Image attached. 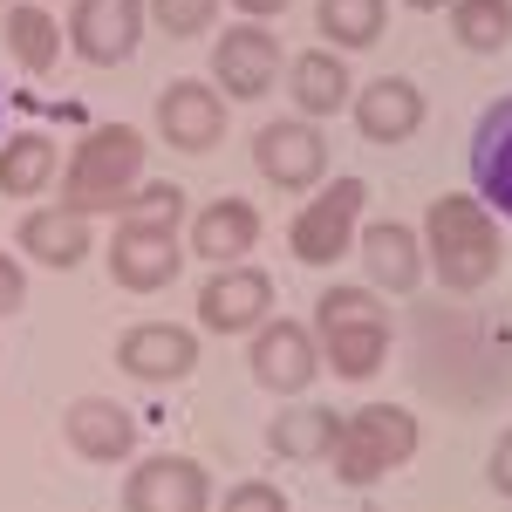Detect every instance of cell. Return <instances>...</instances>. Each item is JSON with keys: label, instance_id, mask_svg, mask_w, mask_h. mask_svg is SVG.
I'll return each mask as SVG.
<instances>
[{"label": "cell", "instance_id": "obj_28", "mask_svg": "<svg viewBox=\"0 0 512 512\" xmlns=\"http://www.w3.org/2000/svg\"><path fill=\"white\" fill-rule=\"evenodd\" d=\"M219 7H226V0H151V21H158L164 35L192 41V35H212Z\"/></svg>", "mask_w": 512, "mask_h": 512}, {"label": "cell", "instance_id": "obj_32", "mask_svg": "<svg viewBox=\"0 0 512 512\" xmlns=\"http://www.w3.org/2000/svg\"><path fill=\"white\" fill-rule=\"evenodd\" d=\"M239 7V21H274V14H287L294 0H233Z\"/></svg>", "mask_w": 512, "mask_h": 512}, {"label": "cell", "instance_id": "obj_17", "mask_svg": "<svg viewBox=\"0 0 512 512\" xmlns=\"http://www.w3.org/2000/svg\"><path fill=\"white\" fill-rule=\"evenodd\" d=\"M62 437H69V451L89 458V465H130V451H137V417L123 410L117 396H76V403L62 410Z\"/></svg>", "mask_w": 512, "mask_h": 512}, {"label": "cell", "instance_id": "obj_35", "mask_svg": "<svg viewBox=\"0 0 512 512\" xmlns=\"http://www.w3.org/2000/svg\"><path fill=\"white\" fill-rule=\"evenodd\" d=\"M0 110H7V103H0Z\"/></svg>", "mask_w": 512, "mask_h": 512}, {"label": "cell", "instance_id": "obj_26", "mask_svg": "<svg viewBox=\"0 0 512 512\" xmlns=\"http://www.w3.org/2000/svg\"><path fill=\"white\" fill-rule=\"evenodd\" d=\"M451 41L465 55H506L512 48V0H451Z\"/></svg>", "mask_w": 512, "mask_h": 512}, {"label": "cell", "instance_id": "obj_14", "mask_svg": "<svg viewBox=\"0 0 512 512\" xmlns=\"http://www.w3.org/2000/svg\"><path fill=\"white\" fill-rule=\"evenodd\" d=\"M117 369L130 383H151V390H171L198 369V328L185 321H137L117 342Z\"/></svg>", "mask_w": 512, "mask_h": 512}, {"label": "cell", "instance_id": "obj_1", "mask_svg": "<svg viewBox=\"0 0 512 512\" xmlns=\"http://www.w3.org/2000/svg\"><path fill=\"white\" fill-rule=\"evenodd\" d=\"M424 253H431V280L451 301H472L485 294L499 267H506V233H499V212L478 192H444L424 212Z\"/></svg>", "mask_w": 512, "mask_h": 512}, {"label": "cell", "instance_id": "obj_9", "mask_svg": "<svg viewBox=\"0 0 512 512\" xmlns=\"http://www.w3.org/2000/svg\"><path fill=\"white\" fill-rule=\"evenodd\" d=\"M212 472L185 451H151L123 478V512H212Z\"/></svg>", "mask_w": 512, "mask_h": 512}, {"label": "cell", "instance_id": "obj_22", "mask_svg": "<svg viewBox=\"0 0 512 512\" xmlns=\"http://www.w3.org/2000/svg\"><path fill=\"white\" fill-rule=\"evenodd\" d=\"M287 96H294V110L301 117H335V110H349L355 89H349V62L321 41V48H301L294 62H287Z\"/></svg>", "mask_w": 512, "mask_h": 512}, {"label": "cell", "instance_id": "obj_30", "mask_svg": "<svg viewBox=\"0 0 512 512\" xmlns=\"http://www.w3.org/2000/svg\"><path fill=\"white\" fill-rule=\"evenodd\" d=\"M28 308V274H21V253H0V321Z\"/></svg>", "mask_w": 512, "mask_h": 512}, {"label": "cell", "instance_id": "obj_13", "mask_svg": "<svg viewBox=\"0 0 512 512\" xmlns=\"http://www.w3.org/2000/svg\"><path fill=\"white\" fill-rule=\"evenodd\" d=\"M158 137L171 151H185V158H205V151H219L226 144V96H219V82H164L158 89Z\"/></svg>", "mask_w": 512, "mask_h": 512}, {"label": "cell", "instance_id": "obj_25", "mask_svg": "<svg viewBox=\"0 0 512 512\" xmlns=\"http://www.w3.org/2000/svg\"><path fill=\"white\" fill-rule=\"evenodd\" d=\"M315 28L335 55H362L390 28V0H315Z\"/></svg>", "mask_w": 512, "mask_h": 512}, {"label": "cell", "instance_id": "obj_24", "mask_svg": "<svg viewBox=\"0 0 512 512\" xmlns=\"http://www.w3.org/2000/svg\"><path fill=\"white\" fill-rule=\"evenodd\" d=\"M62 185V144L48 130H21L0 144V198H41Z\"/></svg>", "mask_w": 512, "mask_h": 512}, {"label": "cell", "instance_id": "obj_23", "mask_svg": "<svg viewBox=\"0 0 512 512\" xmlns=\"http://www.w3.org/2000/svg\"><path fill=\"white\" fill-rule=\"evenodd\" d=\"M0 41H7V55H14L28 76H48V69L62 62V48H69V28H62L41 0H14V7L0 14Z\"/></svg>", "mask_w": 512, "mask_h": 512}, {"label": "cell", "instance_id": "obj_18", "mask_svg": "<svg viewBox=\"0 0 512 512\" xmlns=\"http://www.w3.org/2000/svg\"><path fill=\"white\" fill-rule=\"evenodd\" d=\"M260 212H253V198H212V205H198L192 226H185V246H192L205 267H233V260H253V246H260Z\"/></svg>", "mask_w": 512, "mask_h": 512}, {"label": "cell", "instance_id": "obj_4", "mask_svg": "<svg viewBox=\"0 0 512 512\" xmlns=\"http://www.w3.org/2000/svg\"><path fill=\"white\" fill-rule=\"evenodd\" d=\"M417 444H424V431H417V417L403 403H362L349 417V431H342L335 478L349 492H369V485H383L390 472H403L417 458Z\"/></svg>", "mask_w": 512, "mask_h": 512}, {"label": "cell", "instance_id": "obj_7", "mask_svg": "<svg viewBox=\"0 0 512 512\" xmlns=\"http://www.w3.org/2000/svg\"><path fill=\"white\" fill-rule=\"evenodd\" d=\"M212 82L226 103H260L287 82V48L267 21H233L226 35L212 41Z\"/></svg>", "mask_w": 512, "mask_h": 512}, {"label": "cell", "instance_id": "obj_16", "mask_svg": "<svg viewBox=\"0 0 512 512\" xmlns=\"http://www.w3.org/2000/svg\"><path fill=\"white\" fill-rule=\"evenodd\" d=\"M342 431H349L342 410H328V403H315V396H287V403L274 410V424H267V451L287 458V465H335Z\"/></svg>", "mask_w": 512, "mask_h": 512}, {"label": "cell", "instance_id": "obj_10", "mask_svg": "<svg viewBox=\"0 0 512 512\" xmlns=\"http://www.w3.org/2000/svg\"><path fill=\"white\" fill-rule=\"evenodd\" d=\"M144 21H151V0H76L69 7V48L89 69H123L144 41Z\"/></svg>", "mask_w": 512, "mask_h": 512}, {"label": "cell", "instance_id": "obj_34", "mask_svg": "<svg viewBox=\"0 0 512 512\" xmlns=\"http://www.w3.org/2000/svg\"><path fill=\"white\" fill-rule=\"evenodd\" d=\"M0 7H7V0H0Z\"/></svg>", "mask_w": 512, "mask_h": 512}, {"label": "cell", "instance_id": "obj_21", "mask_svg": "<svg viewBox=\"0 0 512 512\" xmlns=\"http://www.w3.org/2000/svg\"><path fill=\"white\" fill-rule=\"evenodd\" d=\"M472 192L499 219H512V96L485 103V117L472 130Z\"/></svg>", "mask_w": 512, "mask_h": 512}, {"label": "cell", "instance_id": "obj_6", "mask_svg": "<svg viewBox=\"0 0 512 512\" xmlns=\"http://www.w3.org/2000/svg\"><path fill=\"white\" fill-rule=\"evenodd\" d=\"M246 369H253V383L267 396H308L315 390V376L328 369L321 362V342H315V321H294V315H267L253 328V349H246Z\"/></svg>", "mask_w": 512, "mask_h": 512}, {"label": "cell", "instance_id": "obj_20", "mask_svg": "<svg viewBox=\"0 0 512 512\" xmlns=\"http://www.w3.org/2000/svg\"><path fill=\"white\" fill-rule=\"evenodd\" d=\"M14 239H21V260H35V267H48V274L82 267L89 246H96L89 212H76V205H35V212L14 226Z\"/></svg>", "mask_w": 512, "mask_h": 512}, {"label": "cell", "instance_id": "obj_29", "mask_svg": "<svg viewBox=\"0 0 512 512\" xmlns=\"http://www.w3.org/2000/svg\"><path fill=\"white\" fill-rule=\"evenodd\" d=\"M219 512H294V506H287V492L267 485V478H239L233 492H219Z\"/></svg>", "mask_w": 512, "mask_h": 512}, {"label": "cell", "instance_id": "obj_15", "mask_svg": "<svg viewBox=\"0 0 512 512\" xmlns=\"http://www.w3.org/2000/svg\"><path fill=\"white\" fill-rule=\"evenodd\" d=\"M185 267V246L171 226H130L117 219V239H110V280L123 294H164Z\"/></svg>", "mask_w": 512, "mask_h": 512}, {"label": "cell", "instance_id": "obj_27", "mask_svg": "<svg viewBox=\"0 0 512 512\" xmlns=\"http://www.w3.org/2000/svg\"><path fill=\"white\" fill-rule=\"evenodd\" d=\"M117 219H130V226H171V233H178V219H192V212H185V192H178L171 178H144Z\"/></svg>", "mask_w": 512, "mask_h": 512}, {"label": "cell", "instance_id": "obj_3", "mask_svg": "<svg viewBox=\"0 0 512 512\" xmlns=\"http://www.w3.org/2000/svg\"><path fill=\"white\" fill-rule=\"evenodd\" d=\"M315 342H321V362H328L342 383L383 376V362H390V349H396L390 294H376L369 280H362V287H328L315 301Z\"/></svg>", "mask_w": 512, "mask_h": 512}, {"label": "cell", "instance_id": "obj_12", "mask_svg": "<svg viewBox=\"0 0 512 512\" xmlns=\"http://www.w3.org/2000/svg\"><path fill=\"white\" fill-rule=\"evenodd\" d=\"M355 260H362V280L376 294H417L431 280V253H424V233L403 226V219H362L355 233Z\"/></svg>", "mask_w": 512, "mask_h": 512}, {"label": "cell", "instance_id": "obj_8", "mask_svg": "<svg viewBox=\"0 0 512 512\" xmlns=\"http://www.w3.org/2000/svg\"><path fill=\"white\" fill-rule=\"evenodd\" d=\"M253 164L274 192H321L328 185V137L315 117H274L253 130Z\"/></svg>", "mask_w": 512, "mask_h": 512}, {"label": "cell", "instance_id": "obj_2", "mask_svg": "<svg viewBox=\"0 0 512 512\" xmlns=\"http://www.w3.org/2000/svg\"><path fill=\"white\" fill-rule=\"evenodd\" d=\"M144 164H151L144 130H130V123H96V130L76 137V151L62 158V205H76L89 219H110V212H123L130 192L151 178Z\"/></svg>", "mask_w": 512, "mask_h": 512}, {"label": "cell", "instance_id": "obj_11", "mask_svg": "<svg viewBox=\"0 0 512 512\" xmlns=\"http://www.w3.org/2000/svg\"><path fill=\"white\" fill-rule=\"evenodd\" d=\"M267 315H274V274L253 260H233L198 287V335H253Z\"/></svg>", "mask_w": 512, "mask_h": 512}, {"label": "cell", "instance_id": "obj_31", "mask_svg": "<svg viewBox=\"0 0 512 512\" xmlns=\"http://www.w3.org/2000/svg\"><path fill=\"white\" fill-rule=\"evenodd\" d=\"M485 485H492L499 499H512V431L492 444V458H485Z\"/></svg>", "mask_w": 512, "mask_h": 512}, {"label": "cell", "instance_id": "obj_5", "mask_svg": "<svg viewBox=\"0 0 512 512\" xmlns=\"http://www.w3.org/2000/svg\"><path fill=\"white\" fill-rule=\"evenodd\" d=\"M362 212H369V185L362 178H328L321 192H308V205L294 212V226H287V253L301 260V267H342L349 260L355 233H362Z\"/></svg>", "mask_w": 512, "mask_h": 512}, {"label": "cell", "instance_id": "obj_33", "mask_svg": "<svg viewBox=\"0 0 512 512\" xmlns=\"http://www.w3.org/2000/svg\"><path fill=\"white\" fill-rule=\"evenodd\" d=\"M410 14H437V7H451V0H403Z\"/></svg>", "mask_w": 512, "mask_h": 512}, {"label": "cell", "instance_id": "obj_19", "mask_svg": "<svg viewBox=\"0 0 512 512\" xmlns=\"http://www.w3.org/2000/svg\"><path fill=\"white\" fill-rule=\"evenodd\" d=\"M349 117L369 144H410V137L424 130V89L410 76H376V82L355 89Z\"/></svg>", "mask_w": 512, "mask_h": 512}]
</instances>
